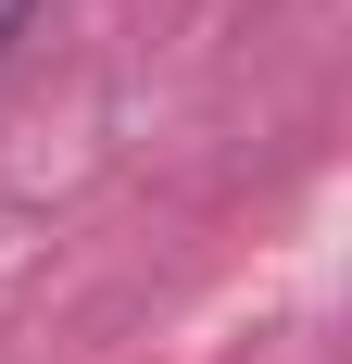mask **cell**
<instances>
[{
	"label": "cell",
	"instance_id": "obj_1",
	"mask_svg": "<svg viewBox=\"0 0 352 364\" xmlns=\"http://www.w3.org/2000/svg\"><path fill=\"white\" fill-rule=\"evenodd\" d=\"M26 13H38V0H0V63H13V38H26Z\"/></svg>",
	"mask_w": 352,
	"mask_h": 364
}]
</instances>
